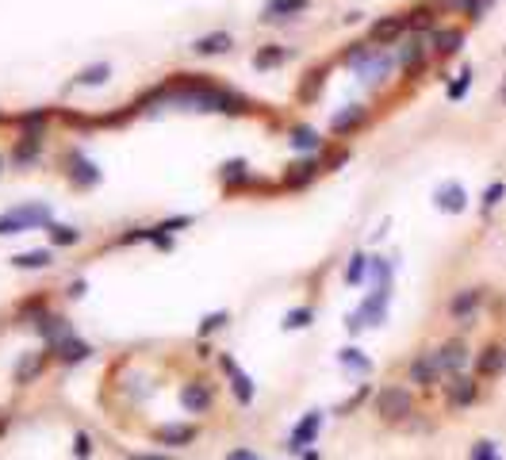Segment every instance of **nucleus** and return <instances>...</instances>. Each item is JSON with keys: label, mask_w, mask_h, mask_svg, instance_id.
<instances>
[{"label": "nucleus", "mask_w": 506, "mask_h": 460, "mask_svg": "<svg viewBox=\"0 0 506 460\" xmlns=\"http://www.w3.org/2000/svg\"><path fill=\"white\" fill-rule=\"evenodd\" d=\"M0 165H4V157H0Z\"/></svg>", "instance_id": "ea45409f"}, {"label": "nucleus", "mask_w": 506, "mask_h": 460, "mask_svg": "<svg viewBox=\"0 0 506 460\" xmlns=\"http://www.w3.org/2000/svg\"><path fill=\"white\" fill-rule=\"evenodd\" d=\"M219 364L226 369V376H231L234 384V395H238V402H253V380L246 376V372H238V364L231 361V357H219Z\"/></svg>", "instance_id": "ddd939ff"}, {"label": "nucleus", "mask_w": 506, "mask_h": 460, "mask_svg": "<svg viewBox=\"0 0 506 460\" xmlns=\"http://www.w3.org/2000/svg\"><path fill=\"white\" fill-rule=\"evenodd\" d=\"M253 460H257V457H253Z\"/></svg>", "instance_id": "a19ab883"}, {"label": "nucleus", "mask_w": 506, "mask_h": 460, "mask_svg": "<svg viewBox=\"0 0 506 460\" xmlns=\"http://www.w3.org/2000/svg\"><path fill=\"white\" fill-rule=\"evenodd\" d=\"M196 54H204V57H211V54H226L231 50V35L226 31H211V35H204V39H196Z\"/></svg>", "instance_id": "2eb2a0df"}, {"label": "nucleus", "mask_w": 506, "mask_h": 460, "mask_svg": "<svg viewBox=\"0 0 506 460\" xmlns=\"http://www.w3.org/2000/svg\"><path fill=\"white\" fill-rule=\"evenodd\" d=\"M468 81H472V73H460V81H457V85H453V89H449V96L457 100V96H460V92H464V89H468Z\"/></svg>", "instance_id": "2f4dec72"}, {"label": "nucleus", "mask_w": 506, "mask_h": 460, "mask_svg": "<svg viewBox=\"0 0 506 460\" xmlns=\"http://www.w3.org/2000/svg\"><path fill=\"white\" fill-rule=\"evenodd\" d=\"M39 154H42V131L35 127V131H24V134H19L16 150H12V161H16V165H31Z\"/></svg>", "instance_id": "0eeeda50"}, {"label": "nucleus", "mask_w": 506, "mask_h": 460, "mask_svg": "<svg viewBox=\"0 0 506 460\" xmlns=\"http://www.w3.org/2000/svg\"><path fill=\"white\" fill-rule=\"evenodd\" d=\"M307 322H311V307H296V311L288 315V326H291V330L307 326Z\"/></svg>", "instance_id": "c756f323"}, {"label": "nucleus", "mask_w": 506, "mask_h": 460, "mask_svg": "<svg viewBox=\"0 0 506 460\" xmlns=\"http://www.w3.org/2000/svg\"><path fill=\"white\" fill-rule=\"evenodd\" d=\"M365 257H353V265H349V269H345V280H349V284H361V276H365Z\"/></svg>", "instance_id": "cd10ccee"}, {"label": "nucleus", "mask_w": 506, "mask_h": 460, "mask_svg": "<svg viewBox=\"0 0 506 460\" xmlns=\"http://www.w3.org/2000/svg\"><path fill=\"white\" fill-rule=\"evenodd\" d=\"M506 369V349L503 345H487L483 353H476V376L480 380H491Z\"/></svg>", "instance_id": "423d86ee"}, {"label": "nucleus", "mask_w": 506, "mask_h": 460, "mask_svg": "<svg viewBox=\"0 0 506 460\" xmlns=\"http://www.w3.org/2000/svg\"><path fill=\"white\" fill-rule=\"evenodd\" d=\"M8 234H24V222H19L16 211H4V215H0V238H8Z\"/></svg>", "instance_id": "393cba45"}, {"label": "nucleus", "mask_w": 506, "mask_h": 460, "mask_svg": "<svg viewBox=\"0 0 506 460\" xmlns=\"http://www.w3.org/2000/svg\"><path fill=\"white\" fill-rule=\"evenodd\" d=\"M165 234H177V230H184V227H192V215H177V219H165V222H158Z\"/></svg>", "instance_id": "bb28decb"}, {"label": "nucleus", "mask_w": 506, "mask_h": 460, "mask_svg": "<svg viewBox=\"0 0 506 460\" xmlns=\"http://www.w3.org/2000/svg\"><path fill=\"white\" fill-rule=\"evenodd\" d=\"M437 204H445L449 211H460V207H464V192H460L457 184H445V192H437Z\"/></svg>", "instance_id": "b1692460"}, {"label": "nucleus", "mask_w": 506, "mask_h": 460, "mask_svg": "<svg viewBox=\"0 0 506 460\" xmlns=\"http://www.w3.org/2000/svg\"><path fill=\"white\" fill-rule=\"evenodd\" d=\"M62 165H66V177L73 188H92V184H100V169L92 157H84L81 150H66V157H62Z\"/></svg>", "instance_id": "f03ea898"}, {"label": "nucleus", "mask_w": 506, "mask_h": 460, "mask_svg": "<svg viewBox=\"0 0 506 460\" xmlns=\"http://www.w3.org/2000/svg\"><path fill=\"white\" fill-rule=\"evenodd\" d=\"M503 192H506L503 184H491V188H487V200H483V204H487V207H495V204H498V196H503Z\"/></svg>", "instance_id": "473e14b6"}, {"label": "nucleus", "mask_w": 506, "mask_h": 460, "mask_svg": "<svg viewBox=\"0 0 506 460\" xmlns=\"http://www.w3.org/2000/svg\"><path fill=\"white\" fill-rule=\"evenodd\" d=\"M280 62H288V50L284 46H261L257 54H253V66L257 69H273V66H280Z\"/></svg>", "instance_id": "6ab92c4d"}, {"label": "nucleus", "mask_w": 506, "mask_h": 460, "mask_svg": "<svg viewBox=\"0 0 506 460\" xmlns=\"http://www.w3.org/2000/svg\"><path fill=\"white\" fill-rule=\"evenodd\" d=\"M226 460H253V452H249V449H234Z\"/></svg>", "instance_id": "f704fd0d"}, {"label": "nucleus", "mask_w": 506, "mask_h": 460, "mask_svg": "<svg viewBox=\"0 0 506 460\" xmlns=\"http://www.w3.org/2000/svg\"><path fill=\"white\" fill-rule=\"evenodd\" d=\"M108 77H111V66L108 62H96V66H84L77 73V85H104Z\"/></svg>", "instance_id": "4be33fe9"}, {"label": "nucleus", "mask_w": 506, "mask_h": 460, "mask_svg": "<svg viewBox=\"0 0 506 460\" xmlns=\"http://www.w3.org/2000/svg\"><path fill=\"white\" fill-rule=\"evenodd\" d=\"M318 172H323V161H318V157H307V161H296L288 172H284V184H288V188H303V184L315 181Z\"/></svg>", "instance_id": "6e6552de"}, {"label": "nucleus", "mask_w": 506, "mask_h": 460, "mask_svg": "<svg viewBox=\"0 0 506 460\" xmlns=\"http://www.w3.org/2000/svg\"><path fill=\"white\" fill-rule=\"evenodd\" d=\"M291 146H296V150H318V146H323V139H318L311 127H296V131H291Z\"/></svg>", "instance_id": "5701e85b"}, {"label": "nucleus", "mask_w": 506, "mask_h": 460, "mask_svg": "<svg viewBox=\"0 0 506 460\" xmlns=\"http://www.w3.org/2000/svg\"><path fill=\"white\" fill-rule=\"evenodd\" d=\"M50 242H54V246H77V242H81V230L77 227H66V222H50Z\"/></svg>", "instance_id": "aec40b11"}, {"label": "nucleus", "mask_w": 506, "mask_h": 460, "mask_svg": "<svg viewBox=\"0 0 506 460\" xmlns=\"http://www.w3.org/2000/svg\"><path fill=\"white\" fill-rule=\"evenodd\" d=\"M226 326V311H211L208 319H204V326H199V334L208 337V334H215V330H223Z\"/></svg>", "instance_id": "a878e982"}, {"label": "nucleus", "mask_w": 506, "mask_h": 460, "mask_svg": "<svg viewBox=\"0 0 506 460\" xmlns=\"http://www.w3.org/2000/svg\"><path fill=\"white\" fill-rule=\"evenodd\" d=\"M42 119H46V112H27L24 115V123H42Z\"/></svg>", "instance_id": "c9c22d12"}, {"label": "nucleus", "mask_w": 506, "mask_h": 460, "mask_svg": "<svg viewBox=\"0 0 506 460\" xmlns=\"http://www.w3.org/2000/svg\"><path fill=\"white\" fill-rule=\"evenodd\" d=\"M318 426H323V414H318V411L303 414V418H299V426L291 430V437H288V449H291V452H303V449H307V445L318 437Z\"/></svg>", "instance_id": "20e7f679"}, {"label": "nucleus", "mask_w": 506, "mask_h": 460, "mask_svg": "<svg viewBox=\"0 0 506 460\" xmlns=\"http://www.w3.org/2000/svg\"><path fill=\"white\" fill-rule=\"evenodd\" d=\"M16 269H46L50 265V249H27V254H16L12 257Z\"/></svg>", "instance_id": "412c9836"}, {"label": "nucleus", "mask_w": 506, "mask_h": 460, "mask_svg": "<svg viewBox=\"0 0 506 460\" xmlns=\"http://www.w3.org/2000/svg\"><path fill=\"white\" fill-rule=\"evenodd\" d=\"M219 181H223L226 188H238V184H249V165H246V161H226L223 169H219Z\"/></svg>", "instance_id": "dca6fc26"}, {"label": "nucleus", "mask_w": 506, "mask_h": 460, "mask_svg": "<svg viewBox=\"0 0 506 460\" xmlns=\"http://www.w3.org/2000/svg\"><path fill=\"white\" fill-rule=\"evenodd\" d=\"M54 353H58V361H62V364H81L84 357L92 353V345H89V342H81V337H73V334H69V337H62V342L54 345Z\"/></svg>", "instance_id": "9d476101"}, {"label": "nucleus", "mask_w": 506, "mask_h": 460, "mask_svg": "<svg viewBox=\"0 0 506 460\" xmlns=\"http://www.w3.org/2000/svg\"><path fill=\"white\" fill-rule=\"evenodd\" d=\"M483 299H487V292H480V288H464V292H457V296L449 299V315L464 326V322H472L476 315H480Z\"/></svg>", "instance_id": "7ed1b4c3"}, {"label": "nucleus", "mask_w": 506, "mask_h": 460, "mask_svg": "<svg viewBox=\"0 0 506 460\" xmlns=\"http://www.w3.org/2000/svg\"><path fill=\"white\" fill-rule=\"evenodd\" d=\"M69 296H73V299L84 296V280H73V284H69Z\"/></svg>", "instance_id": "72a5a7b5"}, {"label": "nucleus", "mask_w": 506, "mask_h": 460, "mask_svg": "<svg viewBox=\"0 0 506 460\" xmlns=\"http://www.w3.org/2000/svg\"><path fill=\"white\" fill-rule=\"evenodd\" d=\"M365 123V107H349V112L334 115V134H349Z\"/></svg>", "instance_id": "a211bd4d"}, {"label": "nucleus", "mask_w": 506, "mask_h": 460, "mask_svg": "<svg viewBox=\"0 0 506 460\" xmlns=\"http://www.w3.org/2000/svg\"><path fill=\"white\" fill-rule=\"evenodd\" d=\"M181 402L188 414H204L211 407V387L204 384V380H192V384L181 387Z\"/></svg>", "instance_id": "39448f33"}, {"label": "nucleus", "mask_w": 506, "mask_h": 460, "mask_svg": "<svg viewBox=\"0 0 506 460\" xmlns=\"http://www.w3.org/2000/svg\"><path fill=\"white\" fill-rule=\"evenodd\" d=\"M35 330H39V334L46 337L50 345H58L62 337L73 334V330H69V322L62 319V315H39V319H35Z\"/></svg>", "instance_id": "9b49d317"}, {"label": "nucleus", "mask_w": 506, "mask_h": 460, "mask_svg": "<svg viewBox=\"0 0 506 460\" xmlns=\"http://www.w3.org/2000/svg\"><path fill=\"white\" fill-rule=\"evenodd\" d=\"M372 411H376V418H383V422H399V418H407V414L415 411V402H410L407 387L388 384V387H380V395H376V402H372Z\"/></svg>", "instance_id": "f257e3e1"}, {"label": "nucleus", "mask_w": 506, "mask_h": 460, "mask_svg": "<svg viewBox=\"0 0 506 460\" xmlns=\"http://www.w3.org/2000/svg\"><path fill=\"white\" fill-rule=\"evenodd\" d=\"M498 96H503V104H506V89H503V92H498Z\"/></svg>", "instance_id": "4c0bfd02"}, {"label": "nucleus", "mask_w": 506, "mask_h": 460, "mask_svg": "<svg viewBox=\"0 0 506 460\" xmlns=\"http://www.w3.org/2000/svg\"><path fill=\"white\" fill-rule=\"evenodd\" d=\"M0 123H4V115H0Z\"/></svg>", "instance_id": "58836bf2"}, {"label": "nucleus", "mask_w": 506, "mask_h": 460, "mask_svg": "<svg viewBox=\"0 0 506 460\" xmlns=\"http://www.w3.org/2000/svg\"><path fill=\"white\" fill-rule=\"evenodd\" d=\"M127 460H169V457H150V452L142 457V452H138V457H127Z\"/></svg>", "instance_id": "e433bc0d"}, {"label": "nucleus", "mask_w": 506, "mask_h": 460, "mask_svg": "<svg viewBox=\"0 0 506 460\" xmlns=\"http://www.w3.org/2000/svg\"><path fill=\"white\" fill-rule=\"evenodd\" d=\"M42 369H46V353H24V361H19V369H16V384L27 387L31 380L42 376Z\"/></svg>", "instance_id": "4468645a"}, {"label": "nucleus", "mask_w": 506, "mask_h": 460, "mask_svg": "<svg viewBox=\"0 0 506 460\" xmlns=\"http://www.w3.org/2000/svg\"><path fill=\"white\" fill-rule=\"evenodd\" d=\"M73 452H77L81 460H89V457H92V437H89V434H77V437H73Z\"/></svg>", "instance_id": "c85d7f7f"}, {"label": "nucleus", "mask_w": 506, "mask_h": 460, "mask_svg": "<svg viewBox=\"0 0 506 460\" xmlns=\"http://www.w3.org/2000/svg\"><path fill=\"white\" fill-rule=\"evenodd\" d=\"M307 8V0H269L265 4V19H288L296 12Z\"/></svg>", "instance_id": "f3484780"}, {"label": "nucleus", "mask_w": 506, "mask_h": 460, "mask_svg": "<svg viewBox=\"0 0 506 460\" xmlns=\"http://www.w3.org/2000/svg\"><path fill=\"white\" fill-rule=\"evenodd\" d=\"M154 441H158V445H169V449H181V445L196 441V426H188V422H177V426H158Z\"/></svg>", "instance_id": "1a4fd4ad"}, {"label": "nucleus", "mask_w": 506, "mask_h": 460, "mask_svg": "<svg viewBox=\"0 0 506 460\" xmlns=\"http://www.w3.org/2000/svg\"><path fill=\"white\" fill-rule=\"evenodd\" d=\"M341 361L353 364V369H368V361L361 357V349H341Z\"/></svg>", "instance_id": "7c9ffc66"}, {"label": "nucleus", "mask_w": 506, "mask_h": 460, "mask_svg": "<svg viewBox=\"0 0 506 460\" xmlns=\"http://www.w3.org/2000/svg\"><path fill=\"white\" fill-rule=\"evenodd\" d=\"M12 211L19 215V222H24V230H35V227H50V222H54V219H50V207H46V204H35V200H31V204H19V207H12Z\"/></svg>", "instance_id": "f8f14e48"}]
</instances>
